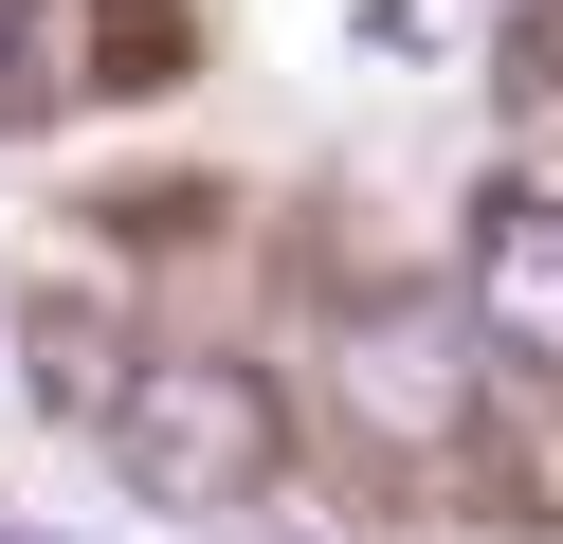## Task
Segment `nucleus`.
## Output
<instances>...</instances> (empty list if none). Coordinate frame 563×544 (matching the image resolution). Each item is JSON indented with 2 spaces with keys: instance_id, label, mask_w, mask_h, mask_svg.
Returning a JSON list of instances; mask_svg holds the SVG:
<instances>
[{
  "instance_id": "f257e3e1",
  "label": "nucleus",
  "mask_w": 563,
  "mask_h": 544,
  "mask_svg": "<svg viewBox=\"0 0 563 544\" xmlns=\"http://www.w3.org/2000/svg\"><path fill=\"white\" fill-rule=\"evenodd\" d=\"M110 454H128V490H146V508H255V490H273V454H291V418H273L255 363L164 345V363H128Z\"/></svg>"
},
{
  "instance_id": "20e7f679",
  "label": "nucleus",
  "mask_w": 563,
  "mask_h": 544,
  "mask_svg": "<svg viewBox=\"0 0 563 544\" xmlns=\"http://www.w3.org/2000/svg\"><path fill=\"white\" fill-rule=\"evenodd\" d=\"M37 91V0H0V109Z\"/></svg>"
},
{
  "instance_id": "7ed1b4c3",
  "label": "nucleus",
  "mask_w": 563,
  "mask_h": 544,
  "mask_svg": "<svg viewBox=\"0 0 563 544\" xmlns=\"http://www.w3.org/2000/svg\"><path fill=\"white\" fill-rule=\"evenodd\" d=\"M345 399H364L382 435H454V418H473V381H454V326H437V309H364Z\"/></svg>"
},
{
  "instance_id": "f03ea898",
  "label": "nucleus",
  "mask_w": 563,
  "mask_h": 544,
  "mask_svg": "<svg viewBox=\"0 0 563 544\" xmlns=\"http://www.w3.org/2000/svg\"><path fill=\"white\" fill-rule=\"evenodd\" d=\"M473 326L563 381V200H545V181H490V200H473Z\"/></svg>"
}]
</instances>
